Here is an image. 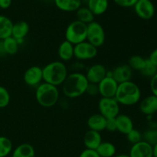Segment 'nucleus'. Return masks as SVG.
<instances>
[{
    "label": "nucleus",
    "mask_w": 157,
    "mask_h": 157,
    "mask_svg": "<svg viewBox=\"0 0 157 157\" xmlns=\"http://www.w3.org/2000/svg\"><path fill=\"white\" fill-rule=\"evenodd\" d=\"M106 34L104 27L98 21H92L87 25V40L94 47L100 48L105 43Z\"/></svg>",
    "instance_id": "nucleus-6"
},
{
    "label": "nucleus",
    "mask_w": 157,
    "mask_h": 157,
    "mask_svg": "<svg viewBox=\"0 0 157 157\" xmlns=\"http://www.w3.org/2000/svg\"><path fill=\"white\" fill-rule=\"evenodd\" d=\"M95 15L90 12V9L87 7H81L76 11L77 20L81 22L88 25L94 21Z\"/></svg>",
    "instance_id": "nucleus-26"
},
{
    "label": "nucleus",
    "mask_w": 157,
    "mask_h": 157,
    "mask_svg": "<svg viewBox=\"0 0 157 157\" xmlns=\"http://www.w3.org/2000/svg\"><path fill=\"white\" fill-rule=\"evenodd\" d=\"M12 157H35V148L27 143L21 144L12 151Z\"/></svg>",
    "instance_id": "nucleus-23"
},
{
    "label": "nucleus",
    "mask_w": 157,
    "mask_h": 157,
    "mask_svg": "<svg viewBox=\"0 0 157 157\" xmlns=\"http://www.w3.org/2000/svg\"><path fill=\"white\" fill-rule=\"evenodd\" d=\"M98 85L99 94L102 98H115L119 84L112 78L111 71H107V77L102 80Z\"/></svg>",
    "instance_id": "nucleus-9"
},
{
    "label": "nucleus",
    "mask_w": 157,
    "mask_h": 157,
    "mask_svg": "<svg viewBox=\"0 0 157 157\" xmlns=\"http://www.w3.org/2000/svg\"><path fill=\"white\" fill-rule=\"evenodd\" d=\"M148 59L150 60L155 66L157 67V48L154 49V50L150 54V56H149Z\"/></svg>",
    "instance_id": "nucleus-39"
},
{
    "label": "nucleus",
    "mask_w": 157,
    "mask_h": 157,
    "mask_svg": "<svg viewBox=\"0 0 157 157\" xmlns=\"http://www.w3.org/2000/svg\"><path fill=\"white\" fill-rule=\"evenodd\" d=\"M12 5V0H0V9H7Z\"/></svg>",
    "instance_id": "nucleus-40"
},
{
    "label": "nucleus",
    "mask_w": 157,
    "mask_h": 157,
    "mask_svg": "<svg viewBox=\"0 0 157 157\" xmlns=\"http://www.w3.org/2000/svg\"><path fill=\"white\" fill-rule=\"evenodd\" d=\"M23 80L29 87H38L43 82L42 67L37 65L29 67L25 71Z\"/></svg>",
    "instance_id": "nucleus-10"
},
{
    "label": "nucleus",
    "mask_w": 157,
    "mask_h": 157,
    "mask_svg": "<svg viewBox=\"0 0 157 157\" xmlns=\"http://www.w3.org/2000/svg\"><path fill=\"white\" fill-rule=\"evenodd\" d=\"M117 6L124 8L133 7L138 0H113Z\"/></svg>",
    "instance_id": "nucleus-34"
},
{
    "label": "nucleus",
    "mask_w": 157,
    "mask_h": 157,
    "mask_svg": "<svg viewBox=\"0 0 157 157\" xmlns=\"http://www.w3.org/2000/svg\"><path fill=\"white\" fill-rule=\"evenodd\" d=\"M107 130V131H110V132L117 131L115 118L114 119L107 120V124H106V130Z\"/></svg>",
    "instance_id": "nucleus-38"
},
{
    "label": "nucleus",
    "mask_w": 157,
    "mask_h": 157,
    "mask_svg": "<svg viewBox=\"0 0 157 157\" xmlns=\"http://www.w3.org/2000/svg\"><path fill=\"white\" fill-rule=\"evenodd\" d=\"M54 2L63 12H76L81 6V0H54Z\"/></svg>",
    "instance_id": "nucleus-22"
},
{
    "label": "nucleus",
    "mask_w": 157,
    "mask_h": 157,
    "mask_svg": "<svg viewBox=\"0 0 157 157\" xmlns=\"http://www.w3.org/2000/svg\"><path fill=\"white\" fill-rule=\"evenodd\" d=\"M140 72L141 75H142L143 76L151 78L152 77L154 76V75L157 73V67L155 66L154 64L147 58V59H146V62L144 67L141 69V71Z\"/></svg>",
    "instance_id": "nucleus-30"
},
{
    "label": "nucleus",
    "mask_w": 157,
    "mask_h": 157,
    "mask_svg": "<svg viewBox=\"0 0 157 157\" xmlns=\"http://www.w3.org/2000/svg\"><path fill=\"white\" fill-rule=\"evenodd\" d=\"M43 82L58 87L62 85L68 75L65 64L61 61H55L48 63L42 67Z\"/></svg>",
    "instance_id": "nucleus-2"
},
{
    "label": "nucleus",
    "mask_w": 157,
    "mask_h": 157,
    "mask_svg": "<svg viewBox=\"0 0 157 157\" xmlns=\"http://www.w3.org/2000/svg\"><path fill=\"white\" fill-rule=\"evenodd\" d=\"M150 87L152 92V94L154 95V96H156L157 98V73L154 76L150 78Z\"/></svg>",
    "instance_id": "nucleus-36"
},
{
    "label": "nucleus",
    "mask_w": 157,
    "mask_h": 157,
    "mask_svg": "<svg viewBox=\"0 0 157 157\" xmlns=\"http://www.w3.org/2000/svg\"><path fill=\"white\" fill-rule=\"evenodd\" d=\"M127 139L132 145L135 144H137L140 141L143 140V134L138 130L133 128V130H130L127 135Z\"/></svg>",
    "instance_id": "nucleus-33"
},
{
    "label": "nucleus",
    "mask_w": 157,
    "mask_h": 157,
    "mask_svg": "<svg viewBox=\"0 0 157 157\" xmlns=\"http://www.w3.org/2000/svg\"><path fill=\"white\" fill-rule=\"evenodd\" d=\"M60 93L58 87L48 83L42 82L35 90V99L40 106L43 107H52L59 100Z\"/></svg>",
    "instance_id": "nucleus-4"
},
{
    "label": "nucleus",
    "mask_w": 157,
    "mask_h": 157,
    "mask_svg": "<svg viewBox=\"0 0 157 157\" xmlns=\"http://www.w3.org/2000/svg\"><path fill=\"white\" fill-rule=\"evenodd\" d=\"M87 7L94 15H101L108 9L109 0H87Z\"/></svg>",
    "instance_id": "nucleus-21"
},
{
    "label": "nucleus",
    "mask_w": 157,
    "mask_h": 157,
    "mask_svg": "<svg viewBox=\"0 0 157 157\" xmlns=\"http://www.w3.org/2000/svg\"><path fill=\"white\" fill-rule=\"evenodd\" d=\"M87 25L75 20L67 26L65 40L75 45L87 40Z\"/></svg>",
    "instance_id": "nucleus-5"
},
{
    "label": "nucleus",
    "mask_w": 157,
    "mask_h": 157,
    "mask_svg": "<svg viewBox=\"0 0 157 157\" xmlns=\"http://www.w3.org/2000/svg\"><path fill=\"white\" fill-rule=\"evenodd\" d=\"M30 30L29 24L25 21H19L13 23V27L12 31V37L17 40L18 44H21V41H24L25 38L28 35Z\"/></svg>",
    "instance_id": "nucleus-16"
},
{
    "label": "nucleus",
    "mask_w": 157,
    "mask_h": 157,
    "mask_svg": "<svg viewBox=\"0 0 157 157\" xmlns=\"http://www.w3.org/2000/svg\"><path fill=\"white\" fill-rule=\"evenodd\" d=\"M86 93L90 96H96L99 94V90H98V85L95 84H90L89 83L87 85Z\"/></svg>",
    "instance_id": "nucleus-35"
},
{
    "label": "nucleus",
    "mask_w": 157,
    "mask_h": 157,
    "mask_svg": "<svg viewBox=\"0 0 157 157\" xmlns=\"http://www.w3.org/2000/svg\"><path fill=\"white\" fill-rule=\"evenodd\" d=\"M10 94L6 87L0 86V108H5L10 103Z\"/></svg>",
    "instance_id": "nucleus-31"
},
{
    "label": "nucleus",
    "mask_w": 157,
    "mask_h": 157,
    "mask_svg": "<svg viewBox=\"0 0 157 157\" xmlns=\"http://www.w3.org/2000/svg\"><path fill=\"white\" fill-rule=\"evenodd\" d=\"M99 113L107 120L114 119L120 114V104L114 98H101L98 102Z\"/></svg>",
    "instance_id": "nucleus-7"
},
{
    "label": "nucleus",
    "mask_w": 157,
    "mask_h": 157,
    "mask_svg": "<svg viewBox=\"0 0 157 157\" xmlns=\"http://www.w3.org/2000/svg\"><path fill=\"white\" fill-rule=\"evenodd\" d=\"M153 157H157V143L154 146H153Z\"/></svg>",
    "instance_id": "nucleus-42"
},
{
    "label": "nucleus",
    "mask_w": 157,
    "mask_h": 157,
    "mask_svg": "<svg viewBox=\"0 0 157 157\" xmlns=\"http://www.w3.org/2000/svg\"><path fill=\"white\" fill-rule=\"evenodd\" d=\"M114 98L120 105H135L140 101V88L132 81L119 84Z\"/></svg>",
    "instance_id": "nucleus-3"
},
{
    "label": "nucleus",
    "mask_w": 157,
    "mask_h": 157,
    "mask_svg": "<svg viewBox=\"0 0 157 157\" xmlns=\"http://www.w3.org/2000/svg\"><path fill=\"white\" fill-rule=\"evenodd\" d=\"M100 157H113L116 155L117 149L113 144L107 141H102L96 150Z\"/></svg>",
    "instance_id": "nucleus-25"
},
{
    "label": "nucleus",
    "mask_w": 157,
    "mask_h": 157,
    "mask_svg": "<svg viewBox=\"0 0 157 157\" xmlns=\"http://www.w3.org/2000/svg\"><path fill=\"white\" fill-rule=\"evenodd\" d=\"M13 22L7 16L0 15V40L12 36Z\"/></svg>",
    "instance_id": "nucleus-24"
},
{
    "label": "nucleus",
    "mask_w": 157,
    "mask_h": 157,
    "mask_svg": "<svg viewBox=\"0 0 157 157\" xmlns=\"http://www.w3.org/2000/svg\"><path fill=\"white\" fill-rule=\"evenodd\" d=\"M2 41L6 55H14L18 52L19 44L17 41V40L15 39L13 37H9V38H6V39L2 40Z\"/></svg>",
    "instance_id": "nucleus-27"
},
{
    "label": "nucleus",
    "mask_w": 157,
    "mask_h": 157,
    "mask_svg": "<svg viewBox=\"0 0 157 157\" xmlns=\"http://www.w3.org/2000/svg\"><path fill=\"white\" fill-rule=\"evenodd\" d=\"M113 157H130V156L127 154H118V155H115V156Z\"/></svg>",
    "instance_id": "nucleus-43"
},
{
    "label": "nucleus",
    "mask_w": 157,
    "mask_h": 157,
    "mask_svg": "<svg viewBox=\"0 0 157 157\" xmlns=\"http://www.w3.org/2000/svg\"><path fill=\"white\" fill-rule=\"evenodd\" d=\"M6 52H5L4 46H3V41L2 40H0V56H3L6 55Z\"/></svg>",
    "instance_id": "nucleus-41"
},
{
    "label": "nucleus",
    "mask_w": 157,
    "mask_h": 157,
    "mask_svg": "<svg viewBox=\"0 0 157 157\" xmlns=\"http://www.w3.org/2000/svg\"><path fill=\"white\" fill-rule=\"evenodd\" d=\"M78 157H100L96 150L85 149L80 153Z\"/></svg>",
    "instance_id": "nucleus-37"
},
{
    "label": "nucleus",
    "mask_w": 157,
    "mask_h": 157,
    "mask_svg": "<svg viewBox=\"0 0 157 157\" xmlns=\"http://www.w3.org/2000/svg\"><path fill=\"white\" fill-rule=\"evenodd\" d=\"M146 59L143 58L142 56L140 55H133L130 58L128 61V65L130 66V68L132 70L135 71H140L141 69L144 67V64H145Z\"/></svg>",
    "instance_id": "nucleus-29"
},
{
    "label": "nucleus",
    "mask_w": 157,
    "mask_h": 157,
    "mask_svg": "<svg viewBox=\"0 0 157 157\" xmlns=\"http://www.w3.org/2000/svg\"><path fill=\"white\" fill-rule=\"evenodd\" d=\"M87 124L89 130H94V131L101 133V131L106 130L107 119L101 113H94L89 117L87 121Z\"/></svg>",
    "instance_id": "nucleus-18"
},
{
    "label": "nucleus",
    "mask_w": 157,
    "mask_h": 157,
    "mask_svg": "<svg viewBox=\"0 0 157 157\" xmlns=\"http://www.w3.org/2000/svg\"><path fill=\"white\" fill-rule=\"evenodd\" d=\"M98 49L93 44L85 41L75 45L74 57L80 61H87L94 58L98 55Z\"/></svg>",
    "instance_id": "nucleus-8"
},
{
    "label": "nucleus",
    "mask_w": 157,
    "mask_h": 157,
    "mask_svg": "<svg viewBox=\"0 0 157 157\" xmlns=\"http://www.w3.org/2000/svg\"><path fill=\"white\" fill-rule=\"evenodd\" d=\"M12 152V143L10 139L0 136V157H6Z\"/></svg>",
    "instance_id": "nucleus-28"
},
{
    "label": "nucleus",
    "mask_w": 157,
    "mask_h": 157,
    "mask_svg": "<svg viewBox=\"0 0 157 157\" xmlns=\"http://www.w3.org/2000/svg\"><path fill=\"white\" fill-rule=\"evenodd\" d=\"M102 141L101 133L94 130H89L84 136V144L86 149L89 150H96Z\"/></svg>",
    "instance_id": "nucleus-17"
},
{
    "label": "nucleus",
    "mask_w": 157,
    "mask_h": 157,
    "mask_svg": "<svg viewBox=\"0 0 157 157\" xmlns=\"http://www.w3.org/2000/svg\"><path fill=\"white\" fill-rule=\"evenodd\" d=\"M112 78L118 83L127 82L131 81L133 77V70L130 67L128 64H121L115 67L111 71Z\"/></svg>",
    "instance_id": "nucleus-14"
},
{
    "label": "nucleus",
    "mask_w": 157,
    "mask_h": 157,
    "mask_svg": "<svg viewBox=\"0 0 157 157\" xmlns=\"http://www.w3.org/2000/svg\"><path fill=\"white\" fill-rule=\"evenodd\" d=\"M87 81L85 75L80 72L69 74L62 84V91L68 98H78L86 93Z\"/></svg>",
    "instance_id": "nucleus-1"
},
{
    "label": "nucleus",
    "mask_w": 157,
    "mask_h": 157,
    "mask_svg": "<svg viewBox=\"0 0 157 157\" xmlns=\"http://www.w3.org/2000/svg\"><path fill=\"white\" fill-rule=\"evenodd\" d=\"M117 131L120 132L122 134L127 135L130 130L133 129V122L131 118L127 114H122L120 113L116 118Z\"/></svg>",
    "instance_id": "nucleus-19"
},
{
    "label": "nucleus",
    "mask_w": 157,
    "mask_h": 157,
    "mask_svg": "<svg viewBox=\"0 0 157 157\" xmlns=\"http://www.w3.org/2000/svg\"><path fill=\"white\" fill-rule=\"evenodd\" d=\"M143 140L146 141L150 145L154 146L157 143V130L153 129L147 130L143 134Z\"/></svg>",
    "instance_id": "nucleus-32"
},
{
    "label": "nucleus",
    "mask_w": 157,
    "mask_h": 157,
    "mask_svg": "<svg viewBox=\"0 0 157 157\" xmlns=\"http://www.w3.org/2000/svg\"><path fill=\"white\" fill-rule=\"evenodd\" d=\"M140 110L147 116H152L157 112V98L151 94L144 98L140 103Z\"/></svg>",
    "instance_id": "nucleus-15"
},
{
    "label": "nucleus",
    "mask_w": 157,
    "mask_h": 157,
    "mask_svg": "<svg viewBox=\"0 0 157 157\" xmlns=\"http://www.w3.org/2000/svg\"><path fill=\"white\" fill-rule=\"evenodd\" d=\"M74 49L75 45L69 41H63L60 44L58 49V55L61 61H69L74 58Z\"/></svg>",
    "instance_id": "nucleus-20"
},
{
    "label": "nucleus",
    "mask_w": 157,
    "mask_h": 157,
    "mask_svg": "<svg viewBox=\"0 0 157 157\" xmlns=\"http://www.w3.org/2000/svg\"><path fill=\"white\" fill-rule=\"evenodd\" d=\"M136 15L144 20H149L155 14V7L150 0H138L133 6Z\"/></svg>",
    "instance_id": "nucleus-11"
},
{
    "label": "nucleus",
    "mask_w": 157,
    "mask_h": 157,
    "mask_svg": "<svg viewBox=\"0 0 157 157\" xmlns=\"http://www.w3.org/2000/svg\"><path fill=\"white\" fill-rule=\"evenodd\" d=\"M130 157H153V146L144 140L132 145L130 148Z\"/></svg>",
    "instance_id": "nucleus-13"
},
{
    "label": "nucleus",
    "mask_w": 157,
    "mask_h": 157,
    "mask_svg": "<svg viewBox=\"0 0 157 157\" xmlns=\"http://www.w3.org/2000/svg\"><path fill=\"white\" fill-rule=\"evenodd\" d=\"M84 75L89 83L98 84L107 77V71L103 64H94L88 67L87 72Z\"/></svg>",
    "instance_id": "nucleus-12"
}]
</instances>
